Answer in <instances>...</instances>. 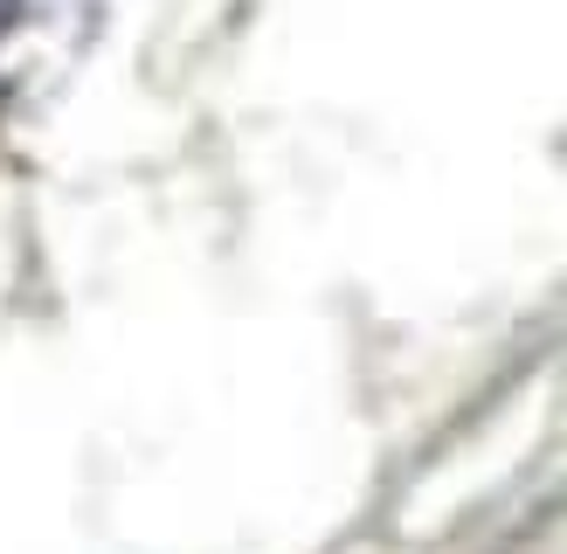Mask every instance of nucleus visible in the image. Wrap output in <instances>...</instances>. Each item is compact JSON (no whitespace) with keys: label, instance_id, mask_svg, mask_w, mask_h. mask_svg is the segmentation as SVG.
<instances>
[{"label":"nucleus","instance_id":"obj_1","mask_svg":"<svg viewBox=\"0 0 567 554\" xmlns=\"http://www.w3.org/2000/svg\"><path fill=\"white\" fill-rule=\"evenodd\" d=\"M14 21V0H0V28H8Z\"/></svg>","mask_w":567,"mask_h":554}]
</instances>
